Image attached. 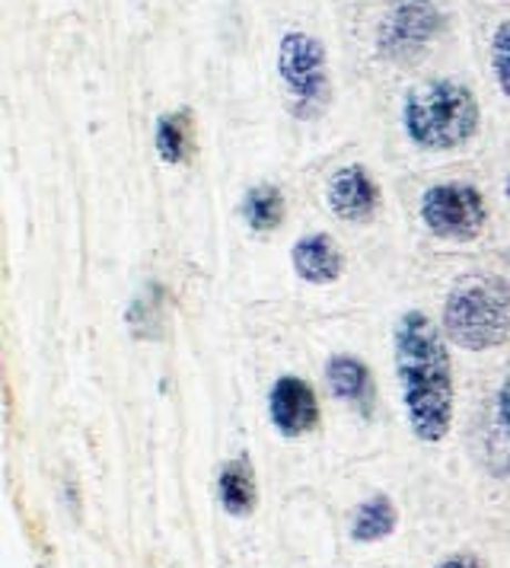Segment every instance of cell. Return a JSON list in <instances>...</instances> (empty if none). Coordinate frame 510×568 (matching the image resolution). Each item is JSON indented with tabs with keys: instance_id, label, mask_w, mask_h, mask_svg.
<instances>
[{
	"instance_id": "cell-3",
	"label": "cell",
	"mask_w": 510,
	"mask_h": 568,
	"mask_svg": "<svg viewBox=\"0 0 510 568\" xmlns=\"http://www.w3.org/2000/svg\"><path fill=\"white\" fill-rule=\"evenodd\" d=\"M440 329L462 352L484 355L510 342V284L498 275H466L443 297Z\"/></svg>"
},
{
	"instance_id": "cell-10",
	"label": "cell",
	"mask_w": 510,
	"mask_h": 568,
	"mask_svg": "<svg viewBox=\"0 0 510 568\" xmlns=\"http://www.w3.org/2000/svg\"><path fill=\"white\" fill-rule=\"evenodd\" d=\"M290 268L306 284H335L345 275V253L329 233H306L290 246Z\"/></svg>"
},
{
	"instance_id": "cell-9",
	"label": "cell",
	"mask_w": 510,
	"mask_h": 568,
	"mask_svg": "<svg viewBox=\"0 0 510 568\" xmlns=\"http://www.w3.org/2000/svg\"><path fill=\"white\" fill-rule=\"evenodd\" d=\"M326 387H329V393L338 403L351 406L364 418H370L374 409H377L374 371L357 355H348V352L329 355V362H326Z\"/></svg>"
},
{
	"instance_id": "cell-16",
	"label": "cell",
	"mask_w": 510,
	"mask_h": 568,
	"mask_svg": "<svg viewBox=\"0 0 510 568\" xmlns=\"http://www.w3.org/2000/svg\"><path fill=\"white\" fill-rule=\"evenodd\" d=\"M491 71H494L501 97L510 100V20H504L491 36Z\"/></svg>"
},
{
	"instance_id": "cell-7",
	"label": "cell",
	"mask_w": 510,
	"mask_h": 568,
	"mask_svg": "<svg viewBox=\"0 0 510 568\" xmlns=\"http://www.w3.org/2000/svg\"><path fill=\"white\" fill-rule=\"evenodd\" d=\"M323 406L316 389L297 374H284L268 389V422L280 438L297 440L319 428Z\"/></svg>"
},
{
	"instance_id": "cell-15",
	"label": "cell",
	"mask_w": 510,
	"mask_h": 568,
	"mask_svg": "<svg viewBox=\"0 0 510 568\" xmlns=\"http://www.w3.org/2000/svg\"><path fill=\"white\" fill-rule=\"evenodd\" d=\"M239 217L253 233H275L287 217V199L278 185L255 182L239 199Z\"/></svg>"
},
{
	"instance_id": "cell-13",
	"label": "cell",
	"mask_w": 510,
	"mask_h": 568,
	"mask_svg": "<svg viewBox=\"0 0 510 568\" xmlns=\"http://www.w3.org/2000/svg\"><path fill=\"white\" fill-rule=\"evenodd\" d=\"M153 151L166 163V166H185L195 154V125H192V112L176 109V112H163L153 125Z\"/></svg>"
},
{
	"instance_id": "cell-14",
	"label": "cell",
	"mask_w": 510,
	"mask_h": 568,
	"mask_svg": "<svg viewBox=\"0 0 510 568\" xmlns=\"http://www.w3.org/2000/svg\"><path fill=\"white\" fill-rule=\"evenodd\" d=\"M128 329L137 342H160L166 333V291L160 282H144L125 313Z\"/></svg>"
},
{
	"instance_id": "cell-4",
	"label": "cell",
	"mask_w": 510,
	"mask_h": 568,
	"mask_svg": "<svg viewBox=\"0 0 510 568\" xmlns=\"http://www.w3.org/2000/svg\"><path fill=\"white\" fill-rule=\"evenodd\" d=\"M278 80L287 97V109L313 122L332 103V74L326 45L304 29H287L278 42Z\"/></svg>"
},
{
	"instance_id": "cell-12",
	"label": "cell",
	"mask_w": 510,
	"mask_h": 568,
	"mask_svg": "<svg viewBox=\"0 0 510 568\" xmlns=\"http://www.w3.org/2000/svg\"><path fill=\"white\" fill-rule=\"evenodd\" d=\"M396 530H399V508H396V501L386 491H377V495L364 498L351 511L348 537L360 542V546H374V542L389 540Z\"/></svg>"
},
{
	"instance_id": "cell-2",
	"label": "cell",
	"mask_w": 510,
	"mask_h": 568,
	"mask_svg": "<svg viewBox=\"0 0 510 568\" xmlns=\"http://www.w3.org/2000/svg\"><path fill=\"white\" fill-rule=\"evenodd\" d=\"M402 129L418 151H459L482 129V105L462 80H425L402 100Z\"/></svg>"
},
{
	"instance_id": "cell-19",
	"label": "cell",
	"mask_w": 510,
	"mask_h": 568,
	"mask_svg": "<svg viewBox=\"0 0 510 568\" xmlns=\"http://www.w3.org/2000/svg\"><path fill=\"white\" fill-rule=\"evenodd\" d=\"M508 199H510V176H508Z\"/></svg>"
},
{
	"instance_id": "cell-18",
	"label": "cell",
	"mask_w": 510,
	"mask_h": 568,
	"mask_svg": "<svg viewBox=\"0 0 510 568\" xmlns=\"http://www.w3.org/2000/svg\"><path fill=\"white\" fill-rule=\"evenodd\" d=\"M498 422H501V428L508 432L510 438V374L504 377L501 389H498Z\"/></svg>"
},
{
	"instance_id": "cell-17",
	"label": "cell",
	"mask_w": 510,
	"mask_h": 568,
	"mask_svg": "<svg viewBox=\"0 0 510 568\" xmlns=\"http://www.w3.org/2000/svg\"><path fill=\"white\" fill-rule=\"evenodd\" d=\"M434 568H488V562L479 559L476 552H450V556H443Z\"/></svg>"
},
{
	"instance_id": "cell-11",
	"label": "cell",
	"mask_w": 510,
	"mask_h": 568,
	"mask_svg": "<svg viewBox=\"0 0 510 568\" xmlns=\"http://www.w3.org/2000/svg\"><path fill=\"white\" fill-rule=\"evenodd\" d=\"M217 505L224 508V515L249 517L258 508V479H255V466L246 454H236L221 466L217 473Z\"/></svg>"
},
{
	"instance_id": "cell-6",
	"label": "cell",
	"mask_w": 510,
	"mask_h": 568,
	"mask_svg": "<svg viewBox=\"0 0 510 568\" xmlns=\"http://www.w3.org/2000/svg\"><path fill=\"white\" fill-rule=\"evenodd\" d=\"M443 17L428 0H402L396 3L377 32V49L386 61H418L440 36Z\"/></svg>"
},
{
	"instance_id": "cell-5",
	"label": "cell",
	"mask_w": 510,
	"mask_h": 568,
	"mask_svg": "<svg viewBox=\"0 0 510 568\" xmlns=\"http://www.w3.org/2000/svg\"><path fill=\"white\" fill-rule=\"evenodd\" d=\"M418 217L437 240L472 243L488 224V205L472 182H434L421 192Z\"/></svg>"
},
{
	"instance_id": "cell-8",
	"label": "cell",
	"mask_w": 510,
	"mask_h": 568,
	"mask_svg": "<svg viewBox=\"0 0 510 568\" xmlns=\"http://www.w3.org/2000/svg\"><path fill=\"white\" fill-rule=\"evenodd\" d=\"M326 205L345 224H367L382 205L380 182L360 163L338 166L326 182Z\"/></svg>"
},
{
	"instance_id": "cell-1",
	"label": "cell",
	"mask_w": 510,
	"mask_h": 568,
	"mask_svg": "<svg viewBox=\"0 0 510 568\" xmlns=\"http://www.w3.org/2000/svg\"><path fill=\"white\" fill-rule=\"evenodd\" d=\"M392 364L411 435L421 444H440L457 413L453 355L440 323L425 311L399 313L392 326Z\"/></svg>"
}]
</instances>
